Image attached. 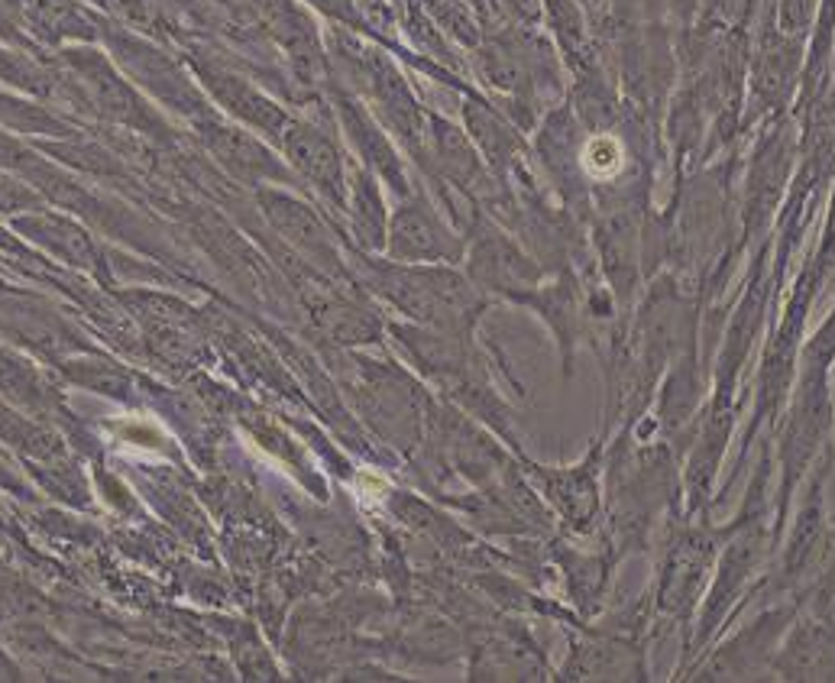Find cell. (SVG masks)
Instances as JSON below:
<instances>
[{
  "mask_svg": "<svg viewBox=\"0 0 835 683\" xmlns=\"http://www.w3.org/2000/svg\"><path fill=\"white\" fill-rule=\"evenodd\" d=\"M777 671L790 680H829L835 674V641L823 625L797 632L777 661Z\"/></svg>",
  "mask_w": 835,
  "mask_h": 683,
  "instance_id": "obj_3",
  "label": "cell"
},
{
  "mask_svg": "<svg viewBox=\"0 0 835 683\" xmlns=\"http://www.w3.org/2000/svg\"><path fill=\"white\" fill-rule=\"evenodd\" d=\"M357 499H360V505L366 512H373V509H379L382 502H386V493H389V483L382 480L379 473H373V470H360L357 473Z\"/></svg>",
  "mask_w": 835,
  "mask_h": 683,
  "instance_id": "obj_4",
  "label": "cell"
},
{
  "mask_svg": "<svg viewBox=\"0 0 835 683\" xmlns=\"http://www.w3.org/2000/svg\"><path fill=\"white\" fill-rule=\"evenodd\" d=\"M706 538L700 535H683L680 544H674L670 551V560L664 567V580H661V606L670 612H680L687 603H693L696 586L703 580L706 570Z\"/></svg>",
  "mask_w": 835,
  "mask_h": 683,
  "instance_id": "obj_2",
  "label": "cell"
},
{
  "mask_svg": "<svg viewBox=\"0 0 835 683\" xmlns=\"http://www.w3.org/2000/svg\"><path fill=\"white\" fill-rule=\"evenodd\" d=\"M641 674H645V667L635 661V648L615 638L580 645L564 667L567 680H641Z\"/></svg>",
  "mask_w": 835,
  "mask_h": 683,
  "instance_id": "obj_1",
  "label": "cell"
}]
</instances>
